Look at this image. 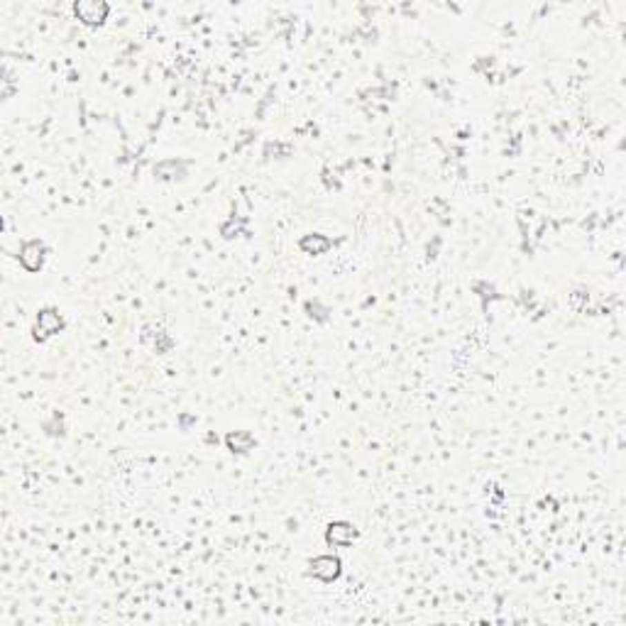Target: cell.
Returning a JSON list of instances; mask_svg holds the SVG:
<instances>
[{"label":"cell","mask_w":626,"mask_h":626,"mask_svg":"<svg viewBox=\"0 0 626 626\" xmlns=\"http://www.w3.org/2000/svg\"><path fill=\"white\" fill-rule=\"evenodd\" d=\"M76 15L81 17L84 22L88 25H96V22H103L108 15V6L106 3H96V0H88V3H76Z\"/></svg>","instance_id":"6da1fadb"}]
</instances>
